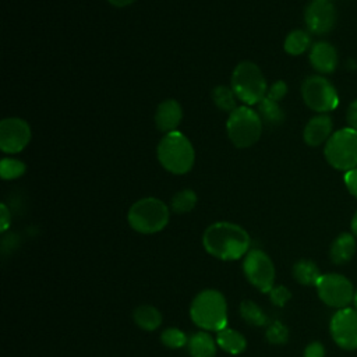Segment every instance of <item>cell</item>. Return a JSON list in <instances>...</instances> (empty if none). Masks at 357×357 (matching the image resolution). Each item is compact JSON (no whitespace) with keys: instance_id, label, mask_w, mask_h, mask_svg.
<instances>
[{"instance_id":"6da1fadb","label":"cell","mask_w":357,"mask_h":357,"mask_svg":"<svg viewBox=\"0 0 357 357\" xmlns=\"http://www.w3.org/2000/svg\"><path fill=\"white\" fill-rule=\"evenodd\" d=\"M250 243L247 230L231 222L212 223L202 236L206 252L222 261L240 259L248 252Z\"/></svg>"},{"instance_id":"7a4b0ae2","label":"cell","mask_w":357,"mask_h":357,"mask_svg":"<svg viewBox=\"0 0 357 357\" xmlns=\"http://www.w3.org/2000/svg\"><path fill=\"white\" fill-rule=\"evenodd\" d=\"M156 156L165 170L172 174L188 173L195 162L191 141L181 131L166 132L158 144Z\"/></svg>"},{"instance_id":"3957f363","label":"cell","mask_w":357,"mask_h":357,"mask_svg":"<svg viewBox=\"0 0 357 357\" xmlns=\"http://www.w3.org/2000/svg\"><path fill=\"white\" fill-rule=\"evenodd\" d=\"M190 317L192 322L205 331H220L227 325V304L225 296L215 289L199 291L191 305Z\"/></svg>"},{"instance_id":"277c9868","label":"cell","mask_w":357,"mask_h":357,"mask_svg":"<svg viewBox=\"0 0 357 357\" xmlns=\"http://www.w3.org/2000/svg\"><path fill=\"white\" fill-rule=\"evenodd\" d=\"M230 86L234 91L238 100L247 106L258 105L264 98H266L268 84L261 71V68L250 61H240L230 78Z\"/></svg>"},{"instance_id":"5b68a950","label":"cell","mask_w":357,"mask_h":357,"mask_svg":"<svg viewBox=\"0 0 357 357\" xmlns=\"http://www.w3.org/2000/svg\"><path fill=\"white\" fill-rule=\"evenodd\" d=\"M169 216V208L162 199L145 197L130 206L127 220L132 230L141 234H153L166 227Z\"/></svg>"},{"instance_id":"8992f818","label":"cell","mask_w":357,"mask_h":357,"mask_svg":"<svg viewBox=\"0 0 357 357\" xmlns=\"http://www.w3.org/2000/svg\"><path fill=\"white\" fill-rule=\"evenodd\" d=\"M264 123L251 106H237L227 119L226 130L230 142L236 148H250L258 142Z\"/></svg>"},{"instance_id":"52a82bcc","label":"cell","mask_w":357,"mask_h":357,"mask_svg":"<svg viewBox=\"0 0 357 357\" xmlns=\"http://www.w3.org/2000/svg\"><path fill=\"white\" fill-rule=\"evenodd\" d=\"M324 155L336 170L349 172L357 167V130L344 127L335 131L325 144Z\"/></svg>"},{"instance_id":"ba28073f","label":"cell","mask_w":357,"mask_h":357,"mask_svg":"<svg viewBox=\"0 0 357 357\" xmlns=\"http://www.w3.org/2000/svg\"><path fill=\"white\" fill-rule=\"evenodd\" d=\"M301 96L304 103L318 114H326L339 105L336 88L324 75H310L301 84Z\"/></svg>"},{"instance_id":"9c48e42d","label":"cell","mask_w":357,"mask_h":357,"mask_svg":"<svg viewBox=\"0 0 357 357\" xmlns=\"http://www.w3.org/2000/svg\"><path fill=\"white\" fill-rule=\"evenodd\" d=\"M247 280L262 293H269L275 283V266L266 252L259 248L250 250L243 261Z\"/></svg>"},{"instance_id":"30bf717a","label":"cell","mask_w":357,"mask_h":357,"mask_svg":"<svg viewBox=\"0 0 357 357\" xmlns=\"http://www.w3.org/2000/svg\"><path fill=\"white\" fill-rule=\"evenodd\" d=\"M317 293L319 298L329 307L346 308L354 298V289L351 282L339 273H325L317 283Z\"/></svg>"},{"instance_id":"8fae6325","label":"cell","mask_w":357,"mask_h":357,"mask_svg":"<svg viewBox=\"0 0 357 357\" xmlns=\"http://www.w3.org/2000/svg\"><path fill=\"white\" fill-rule=\"evenodd\" d=\"M32 137L29 124L21 117H6L0 121V149L14 155L26 148Z\"/></svg>"},{"instance_id":"7c38bea8","label":"cell","mask_w":357,"mask_h":357,"mask_svg":"<svg viewBox=\"0 0 357 357\" xmlns=\"http://www.w3.org/2000/svg\"><path fill=\"white\" fill-rule=\"evenodd\" d=\"M331 333L335 343L344 350L357 349V310H337L331 319Z\"/></svg>"},{"instance_id":"4fadbf2b","label":"cell","mask_w":357,"mask_h":357,"mask_svg":"<svg viewBox=\"0 0 357 357\" xmlns=\"http://www.w3.org/2000/svg\"><path fill=\"white\" fill-rule=\"evenodd\" d=\"M337 13L331 0H312L304 11V21L308 32L326 35L336 24Z\"/></svg>"},{"instance_id":"5bb4252c","label":"cell","mask_w":357,"mask_h":357,"mask_svg":"<svg viewBox=\"0 0 357 357\" xmlns=\"http://www.w3.org/2000/svg\"><path fill=\"white\" fill-rule=\"evenodd\" d=\"M310 64L319 74H331L336 70L339 63L337 50L333 45L325 40L315 42L310 49Z\"/></svg>"},{"instance_id":"9a60e30c","label":"cell","mask_w":357,"mask_h":357,"mask_svg":"<svg viewBox=\"0 0 357 357\" xmlns=\"http://www.w3.org/2000/svg\"><path fill=\"white\" fill-rule=\"evenodd\" d=\"M333 134V121L328 114H317L308 120L304 127L303 138L310 146H319Z\"/></svg>"},{"instance_id":"2e32d148","label":"cell","mask_w":357,"mask_h":357,"mask_svg":"<svg viewBox=\"0 0 357 357\" xmlns=\"http://www.w3.org/2000/svg\"><path fill=\"white\" fill-rule=\"evenodd\" d=\"M183 120L181 105L176 99H165L160 102L155 112V124L162 132L176 131Z\"/></svg>"},{"instance_id":"e0dca14e","label":"cell","mask_w":357,"mask_h":357,"mask_svg":"<svg viewBox=\"0 0 357 357\" xmlns=\"http://www.w3.org/2000/svg\"><path fill=\"white\" fill-rule=\"evenodd\" d=\"M356 252V236L351 233L339 234L329 250V257L333 264L343 265L349 262Z\"/></svg>"},{"instance_id":"ac0fdd59","label":"cell","mask_w":357,"mask_h":357,"mask_svg":"<svg viewBox=\"0 0 357 357\" xmlns=\"http://www.w3.org/2000/svg\"><path fill=\"white\" fill-rule=\"evenodd\" d=\"M216 344L229 354H240L245 350L247 340L238 331L226 326L216 332Z\"/></svg>"},{"instance_id":"d6986e66","label":"cell","mask_w":357,"mask_h":357,"mask_svg":"<svg viewBox=\"0 0 357 357\" xmlns=\"http://www.w3.org/2000/svg\"><path fill=\"white\" fill-rule=\"evenodd\" d=\"M187 346L191 357H215L216 354V340L208 332H195Z\"/></svg>"},{"instance_id":"ffe728a7","label":"cell","mask_w":357,"mask_h":357,"mask_svg":"<svg viewBox=\"0 0 357 357\" xmlns=\"http://www.w3.org/2000/svg\"><path fill=\"white\" fill-rule=\"evenodd\" d=\"M134 322L144 331H155L162 324V314L158 308L142 304L137 307L132 312Z\"/></svg>"},{"instance_id":"44dd1931","label":"cell","mask_w":357,"mask_h":357,"mask_svg":"<svg viewBox=\"0 0 357 357\" xmlns=\"http://www.w3.org/2000/svg\"><path fill=\"white\" fill-rule=\"evenodd\" d=\"M257 112H258L262 123L269 126V127L280 126L284 121V112H283V109L279 106V102H275L272 99L264 98L257 105Z\"/></svg>"},{"instance_id":"7402d4cb","label":"cell","mask_w":357,"mask_h":357,"mask_svg":"<svg viewBox=\"0 0 357 357\" xmlns=\"http://www.w3.org/2000/svg\"><path fill=\"white\" fill-rule=\"evenodd\" d=\"M311 35L304 29H293L287 33L283 47L290 56H300L308 49H311Z\"/></svg>"},{"instance_id":"603a6c76","label":"cell","mask_w":357,"mask_h":357,"mask_svg":"<svg viewBox=\"0 0 357 357\" xmlns=\"http://www.w3.org/2000/svg\"><path fill=\"white\" fill-rule=\"evenodd\" d=\"M294 279L304 286H317L322 273L318 266L310 259H300L293 266Z\"/></svg>"},{"instance_id":"cb8c5ba5","label":"cell","mask_w":357,"mask_h":357,"mask_svg":"<svg viewBox=\"0 0 357 357\" xmlns=\"http://www.w3.org/2000/svg\"><path fill=\"white\" fill-rule=\"evenodd\" d=\"M212 100L215 103V106L222 110V112H229V114L237 107V96L234 93V91L231 89V86H226V85H216L212 89Z\"/></svg>"},{"instance_id":"d4e9b609","label":"cell","mask_w":357,"mask_h":357,"mask_svg":"<svg viewBox=\"0 0 357 357\" xmlns=\"http://www.w3.org/2000/svg\"><path fill=\"white\" fill-rule=\"evenodd\" d=\"M197 202H198V197H197L195 191L191 188H184V190L177 191L172 197L170 208L174 213L183 215V213L191 212L195 208Z\"/></svg>"},{"instance_id":"484cf974","label":"cell","mask_w":357,"mask_h":357,"mask_svg":"<svg viewBox=\"0 0 357 357\" xmlns=\"http://www.w3.org/2000/svg\"><path fill=\"white\" fill-rule=\"evenodd\" d=\"M240 315L245 322H248L252 326H264L268 322V317L265 315L262 308L251 300L241 301Z\"/></svg>"},{"instance_id":"4316f807","label":"cell","mask_w":357,"mask_h":357,"mask_svg":"<svg viewBox=\"0 0 357 357\" xmlns=\"http://www.w3.org/2000/svg\"><path fill=\"white\" fill-rule=\"evenodd\" d=\"M26 166L22 160L14 158H3L0 162V176L3 180H14L25 174Z\"/></svg>"},{"instance_id":"83f0119b","label":"cell","mask_w":357,"mask_h":357,"mask_svg":"<svg viewBox=\"0 0 357 357\" xmlns=\"http://www.w3.org/2000/svg\"><path fill=\"white\" fill-rule=\"evenodd\" d=\"M162 343L169 349H181L188 343L187 335L178 328H167L160 335Z\"/></svg>"},{"instance_id":"f1b7e54d","label":"cell","mask_w":357,"mask_h":357,"mask_svg":"<svg viewBox=\"0 0 357 357\" xmlns=\"http://www.w3.org/2000/svg\"><path fill=\"white\" fill-rule=\"evenodd\" d=\"M265 336L272 344H284L289 340V329L280 321H275L268 326Z\"/></svg>"},{"instance_id":"f546056e","label":"cell","mask_w":357,"mask_h":357,"mask_svg":"<svg viewBox=\"0 0 357 357\" xmlns=\"http://www.w3.org/2000/svg\"><path fill=\"white\" fill-rule=\"evenodd\" d=\"M269 297L272 304H275L276 307H283L291 298V293L284 286H273L269 291Z\"/></svg>"},{"instance_id":"4dcf8cb0","label":"cell","mask_w":357,"mask_h":357,"mask_svg":"<svg viewBox=\"0 0 357 357\" xmlns=\"http://www.w3.org/2000/svg\"><path fill=\"white\" fill-rule=\"evenodd\" d=\"M287 84L283 79L275 81L273 84H271V86H268V92H266V98L272 99L275 102H280L286 93H287Z\"/></svg>"},{"instance_id":"1f68e13d","label":"cell","mask_w":357,"mask_h":357,"mask_svg":"<svg viewBox=\"0 0 357 357\" xmlns=\"http://www.w3.org/2000/svg\"><path fill=\"white\" fill-rule=\"evenodd\" d=\"M343 181H344V185L349 190V192L354 198H357V167H354L349 172H344Z\"/></svg>"},{"instance_id":"d6a6232c","label":"cell","mask_w":357,"mask_h":357,"mask_svg":"<svg viewBox=\"0 0 357 357\" xmlns=\"http://www.w3.org/2000/svg\"><path fill=\"white\" fill-rule=\"evenodd\" d=\"M304 357H325V347L319 342H312L305 347Z\"/></svg>"},{"instance_id":"836d02e7","label":"cell","mask_w":357,"mask_h":357,"mask_svg":"<svg viewBox=\"0 0 357 357\" xmlns=\"http://www.w3.org/2000/svg\"><path fill=\"white\" fill-rule=\"evenodd\" d=\"M346 121L350 128L357 130V99L349 105L346 110Z\"/></svg>"},{"instance_id":"e575fe53","label":"cell","mask_w":357,"mask_h":357,"mask_svg":"<svg viewBox=\"0 0 357 357\" xmlns=\"http://www.w3.org/2000/svg\"><path fill=\"white\" fill-rule=\"evenodd\" d=\"M11 225V212L6 204L0 205V231L4 233Z\"/></svg>"},{"instance_id":"d590c367","label":"cell","mask_w":357,"mask_h":357,"mask_svg":"<svg viewBox=\"0 0 357 357\" xmlns=\"http://www.w3.org/2000/svg\"><path fill=\"white\" fill-rule=\"evenodd\" d=\"M113 7L121 8V7H127L130 4H132L135 0H107Z\"/></svg>"},{"instance_id":"8d00e7d4","label":"cell","mask_w":357,"mask_h":357,"mask_svg":"<svg viewBox=\"0 0 357 357\" xmlns=\"http://www.w3.org/2000/svg\"><path fill=\"white\" fill-rule=\"evenodd\" d=\"M351 231H353V234L357 237V211H356V213H354V216L351 218Z\"/></svg>"},{"instance_id":"74e56055","label":"cell","mask_w":357,"mask_h":357,"mask_svg":"<svg viewBox=\"0 0 357 357\" xmlns=\"http://www.w3.org/2000/svg\"><path fill=\"white\" fill-rule=\"evenodd\" d=\"M353 301H354V307H356V310H357V290L354 291V298H353Z\"/></svg>"}]
</instances>
